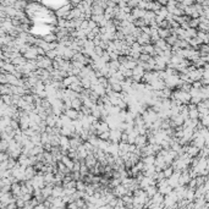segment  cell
I'll use <instances>...</instances> for the list:
<instances>
[]
</instances>
